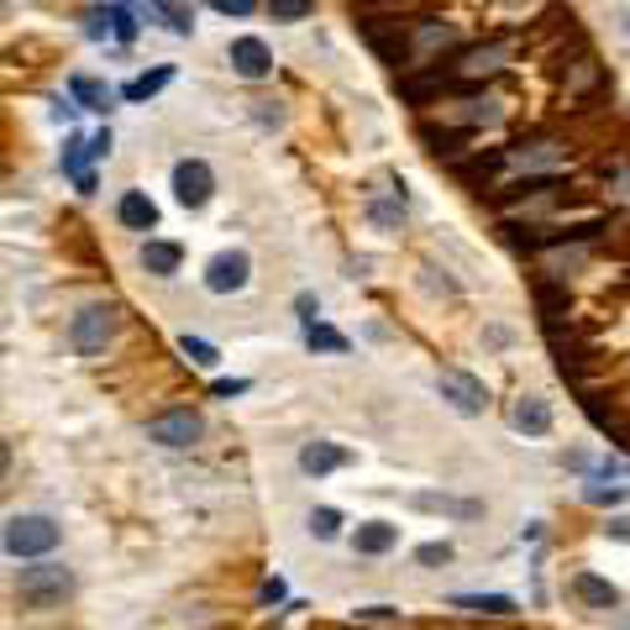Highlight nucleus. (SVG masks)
I'll use <instances>...</instances> for the list:
<instances>
[{
	"label": "nucleus",
	"instance_id": "39448f33",
	"mask_svg": "<svg viewBox=\"0 0 630 630\" xmlns=\"http://www.w3.org/2000/svg\"><path fill=\"white\" fill-rule=\"evenodd\" d=\"M436 390H442V399H447L457 416H483V410H489V390H483V379L462 373V368H442V373H436Z\"/></svg>",
	"mask_w": 630,
	"mask_h": 630
},
{
	"label": "nucleus",
	"instance_id": "7c9ffc66",
	"mask_svg": "<svg viewBox=\"0 0 630 630\" xmlns=\"http://www.w3.org/2000/svg\"><path fill=\"white\" fill-rule=\"evenodd\" d=\"M210 5H215L221 16H252V5H258V0H210Z\"/></svg>",
	"mask_w": 630,
	"mask_h": 630
},
{
	"label": "nucleus",
	"instance_id": "423d86ee",
	"mask_svg": "<svg viewBox=\"0 0 630 630\" xmlns=\"http://www.w3.org/2000/svg\"><path fill=\"white\" fill-rule=\"evenodd\" d=\"M215 195V174H210L206 158H180L174 163V200L184 210H200Z\"/></svg>",
	"mask_w": 630,
	"mask_h": 630
},
{
	"label": "nucleus",
	"instance_id": "9b49d317",
	"mask_svg": "<svg viewBox=\"0 0 630 630\" xmlns=\"http://www.w3.org/2000/svg\"><path fill=\"white\" fill-rule=\"evenodd\" d=\"M394 546H399V526H390V520H362L353 531V552L358 557H384Z\"/></svg>",
	"mask_w": 630,
	"mask_h": 630
},
{
	"label": "nucleus",
	"instance_id": "0eeeda50",
	"mask_svg": "<svg viewBox=\"0 0 630 630\" xmlns=\"http://www.w3.org/2000/svg\"><path fill=\"white\" fill-rule=\"evenodd\" d=\"M247 279H252V258H247L242 247L215 252V258L206 263V289L210 295H237V289H247Z\"/></svg>",
	"mask_w": 630,
	"mask_h": 630
},
{
	"label": "nucleus",
	"instance_id": "cd10ccee",
	"mask_svg": "<svg viewBox=\"0 0 630 630\" xmlns=\"http://www.w3.org/2000/svg\"><path fill=\"white\" fill-rule=\"evenodd\" d=\"M420 48H452L457 37H452V27H442V22H420Z\"/></svg>",
	"mask_w": 630,
	"mask_h": 630
},
{
	"label": "nucleus",
	"instance_id": "473e14b6",
	"mask_svg": "<svg viewBox=\"0 0 630 630\" xmlns=\"http://www.w3.org/2000/svg\"><path fill=\"white\" fill-rule=\"evenodd\" d=\"M295 310H300V321H305V326H316V316H321V305H316V295H300V300H295Z\"/></svg>",
	"mask_w": 630,
	"mask_h": 630
},
{
	"label": "nucleus",
	"instance_id": "7ed1b4c3",
	"mask_svg": "<svg viewBox=\"0 0 630 630\" xmlns=\"http://www.w3.org/2000/svg\"><path fill=\"white\" fill-rule=\"evenodd\" d=\"M111 336H116V310H111V305H85V310L69 321V347H74L79 358L106 353Z\"/></svg>",
	"mask_w": 630,
	"mask_h": 630
},
{
	"label": "nucleus",
	"instance_id": "4be33fe9",
	"mask_svg": "<svg viewBox=\"0 0 630 630\" xmlns=\"http://www.w3.org/2000/svg\"><path fill=\"white\" fill-rule=\"evenodd\" d=\"M536 305H541V316H546V326H557V316L568 310V289H557V284H546V279H541V284H536Z\"/></svg>",
	"mask_w": 630,
	"mask_h": 630
},
{
	"label": "nucleus",
	"instance_id": "dca6fc26",
	"mask_svg": "<svg viewBox=\"0 0 630 630\" xmlns=\"http://www.w3.org/2000/svg\"><path fill=\"white\" fill-rule=\"evenodd\" d=\"M69 95H74L85 111H111V100H116V90L100 85V79H90V74H74V79H69Z\"/></svg>",
	"mask_w": 630,
	"mask_h": 630
},
{
	"label": "nucleus",
	"instance_id": "e433bc0d",
	"mask_svg": "<svg viewBox=\"0 0 630 630\" xmlns=\"http://www.w3.org/2000/svg\"><path fill=\"white\" fill-rule=\"evenodd\" d=\"M604 536H615V541H630V520H626V515H620V520H609V526H604Z\"/></svg>",
	"mask_w": 630,
	"mask_h": 630
},
{
	"label": "nucleus",
	"instance_id": "1a4fd4ad",
	"mask_svg": "<svg viewBox=\"0 0 630 630\" xmlns=\"http://www.w3.org/2000/svg\"><path fill=\"white\" fill-rule=\"evenodd\" d=\"M85 32H90V37H116V42H132V37H137L132 5H95V11H85Z\"/></svg>",
	"mask_w": 630,
	"mask_h": 630
},
{
	"label": "nucleus",
	"instance_id": "b1692460",
	"mask_svg": "<svg viewBox=\"0 0 630 630\" xmlns=\"http://www.w3.org/2000/svg\"><path fill=\"white\" fill-rule=\"evenodd\" d=\"M310 536L336 541V536H342V515L331 510V505H316V510H310Z\"/></svg>",
	"mask_w": 630,
	"mask_h": 630
},
{
	"label": "nucleus",
	"instance_id": "aec40b11",
	"mask_svg": "<svg viewBox=\"0 0 630 630\" xmlns=\"http://www.w3.org/2000/svg\"><path fill=\"white\" fill-rule=\"evenodd\" d=\"M169 79H174V69H152V74H143V79L121 85V100H148V95H158Z\"/></svg>",
	"mask_w": 630,
	"mask_h": 630
},
{
	"label": "nucleus",
	"instance_id": "6ab92c4d",
	"mask_svg": "<svg viewBox=\"0 0 630 630\" xmlns=\"http://www.w3.org/2000/svg\"><path fill=\"white\" fill-rule=\"evenodd\" d=\"M143 5H148V11H158L169 32H180V37H189V32H195V16H189V5H180V0H143Z\"/></svg>",
	"mask_w": 630,
	"mask_h": 630
},
{
	"label": "nucleus",
	"instance_id": "c85d7f7f",
	"mask_svg": "<svg viewBox=\"0 0 630 630\" xmlns=\"http://www.w3.org/2000/svg\"><path fill=\"white\" fill-rule=\"evenodd\" d=\"M416 563L420 568H442V563H452V541H425L416 552Z\"/></svg>",
	"mask_w": 630,
	"mask_h": 630
},
{
	"label": "nucleus",
	"instance_id": "6e6552de",
	"mask_svg": "<svg viewBox=\"0 0 630 630\" xmlns=\"http://www.w3.org/2000/svg\"><path fill=\"white\" fill-rule=\"evenodd\" d=\"M226 63L237 69L242 79H269L273 74V53L263 37H237V42L226 48Z\"/></svg>",
	"mask_w": 630,
	"mask_h": 630
},
{
	"label": "nucleus",
	"instance_id": "c9c22d12",
	"mask_svg": "<svg viewBox=\"0 0 630 630\" xmlns=\"http://www.w3.org/2000/svg\"><path fill=\"white\" fill-rule=\"evenodd\" d=\"M90 152H95V158H106V152H111V126H106V132H95V137H90Z\"/></svg>",
	"mask_w": 630,
	"mask_h": 630
},
{
	"label": "nucleus",
	"instance_id": "ddd939ff",
	"mask_svg": "<svg viewBox=\"0 0 630 630\" xmlns=\"http://www.w3.org/2000/svg\"><path fill=\"white\" fill-rule=\"evenodd\" d=\"M116 221L121 226H132V232H152V226H158V206H152L143 189H126L121 206H116Z\"/></svg>",
	"mask_w": 630,
	"mask_h": 630
},
{
	"label": "nucleus",
	"instance_id": "2f4dec72",
	"mask_svg": "<svg viewBox=\"0 0 630 630\" xmlns=\"http://www.w3.org/2000/svg\"><path fill=\"white\" fill-rule=\"evenodd\" d=\"M252 116L263 121V126H279V121H284V111H279L273 100H252Z\"/></svg>",
	"mask_w": 630,
	"mask_h": 630
},
{
	"label": "nucleus",
	"instance_id": "4468645a",
	"mask_svg": "<svg viewBox=\"0 0 630 630\" xmlns=\"http://www.w3.org/2000/svg\"><path fill=\"white\" fill-rule=\"evenodd\" d=\"M184 263V247L180 242H143V269L152 279H169V273H180Z\"/></svg>",
	"mask_w": 630,
	"mask_h": 630
},
{
	"label": "nucleus",
	"instance_id": "ea45409f",
	"mask_svg": "<svg viewBox=\"0 0 630 630\" xmlns=\"http://www.w3.org/2000/svg\"><path fill=\"white\" fill-rule=\"evenodd\" d=\"M626 32H630V11H626Z\"/></svg>",
	"mask_w": 630,
	"mask_h": 630
},
{
	"label": "nucleus",
	"instance_id": "f03ea898",
	"mask_svg": "<svg viewBox=\"0 0 630 630\" xmlns=\"http://www.w3.org/2000/svg\"><path fill=\"white\" fill-rule=\"evenodd\" d=\"M59 520L53 515H11L5 520V552L16 557V563H27V557H48L53 546H59Z\"/></svg>",
	"mask_w": 630,
	"mask_h": 630
},
{
	"label": "nucleus",
	"instance_id": "c756f323",
	"mask_svg": "<svg viewBox=\"0 0 630 630\" xmlns=\"http://www.w3.org/2000/svg\"><path fill=\"white\" fill-rule=\"evenodd\" d=\"M368 215H373L379 226H399V221H405V200H373Z\"/></svg>",
	"mask_w": 630,
	"mask_h": 630
},
{
	"label": "nucleus",
	"instance_id": "5701e85b",
	"mask_svg": "<svg viewBox=\"0 0 630 630\" xmlns=\"http://www.w3.org/2000/svg\"><path fill=\"white\" fill-rule=\"evenodd\" d=\"M305 347L310 353H347V336L331 326H305Z\"/></svg>",
	"mask_w": 630,
	"mask_h": 630
},
{
	"label": "nucleus",
	"instance_id": "f3484780",
	"mask_svg": "<svg viewBox=\"0 0 630 630\" xmlns=\"http://www.w3.org/2000/svg\"><path fill=\"white\" fill-rule=\"evenodd\" d=\"M431 90H447V63H442V69H431V74H405V79H399V95H405V100H431Z\"/></svg>",
	"mask_w": 630,
	"mask_h": 630
},
{
	"label": "nucleus",
	"instance_id": "a878e982",
	"mask_svg": "<svg viewBox=\"0 0 630 630\" xmlns=\"http://www.w3.org/2000/svg\"><path fill=\"white\" fill-rule=\"evenodd\" d=\"M273 22H305L310 11H316V0H269Z\"/></svg>",
	"mask_w": 630,
	"mask_h": 630
},
{
	"label": "nucleus",
	"instance_id": "393cba45",
	"mask_svg": "<svg viewBox=\"0 0 630 630\" xmlns=\"http://www.w3.org/2000/svg\"><path fill=\"white\" fill-rule=\"evenodd\" d=\"M180 353L189 362H200V368H215V362H221V353H215L210 342H200V336H180Z\"/></svg>",
	"mask_w": 630,
	"mask_h": 630
},
{
	"label": "nucleus",
	"instance_id": "f257e3e1",
	"mask_svg": "<svg viewBox=\"0 0 630 630\" xmlns=\"http://www.w3.org/2000/svg\"><path fill=\"white\" fill-rule=\"evenodd\" d=\"M69 594H74V572L63 563H37V568H22V578H16V600L27 609H59Z\"/></svg>",
	"mask_w": 630,
	"mask_h": 630
},
{
	"label": "nucleus",
	"instance_id": "72a5a7b5",
	"mask_svg": "<svg viewBox=\"0 0 630 630\" xmlns=\"http://www.w3.org/2000/svg\"><path fill=\"white\" fill-rule=\"evenodd\" d=\"M247 390H252L247 379H221V384H215V399H232V394H247Z\"/></svg>",
	"mask_w": 630,
	"mask_h": 630
},
{
	"label": "nucleus",
	"instance_id": "412c9836",
	"mask_svg": "<svg viewBox=\"0 0 630 630\" xmlns=\"http://www.w3.org/2000/svg\"><path fill=\"white\" fill-rule=\"evenodd\" d=\"M85 158H95L90 152V137H69V143H63V174H69V180H79V174H90V169H85Z\"/></svg>",
	"mask_w": 630,
	"mask_h": 630
},
{
	"label": "nucleus",
	"instance_id": "4c0bfd02",
	"mask_svg": "<svg viewBox=\"0 0 630 630\" xmlns=\"http://www.w3.org/2000/svg\"><path fill=\"white\" fill-rule=\"evenodd\" d=\"M284 600V583H279V578H269V583H263V604H279Z\"/></svg>",
	"mask_w": 630,
	"mask_h": 630
},
{
	"label": "nucleus",
	"instance_id": "a211bd4d",
	"mask_svg": "<svg viewBox=\"0 0 630 630\" xmlns=\"http://www.w3.org/2000/svg\"><path fill=\"white\" fill-rule=\"evenodd\" d=\"M452 609H473V615H515L510 594H457Z\"/></svg>",
	"mask_w": 630,
	"mask_h": 630
},
{
	"label": "nucleus",
	"instance_id": "9d476101",
	"mask_svg": "<svg viewBox=\"0 0 630 630\" xmlns=\"http://www.w3.org/2000/svg\"><path fill=\"white\" fill-rule=\"evenodd\" d=\"M510 425L526 431V436H546V431H552V405H546L541 394H520L510 405Z\"/></svg>",
	"mask_w": 630,
	"mask_h": 630
},
{
	"label": "nucleus",
	"instance_id": "20e7f679",
	"mask_svg": "<svg viewBox=\"0 0 630 630\" xmlns=\"http://www.w3.org/2000/svg\"><path fill=\"white\" fill-rule=\"evenodd\" d=\"M200 436H206V420H200V410H189V405L163 410V416L148 420V442H158V447H195Z\"/></svg>",
	"mask_w": 630,
	"mask_h": 630
},
{
	"label": "nucleus",
	"instance_id": "2eb2a0df",
	"mask_svg": "<svg viewBox=\"0 0 630 630\" xmlns=\"http://www.w3.org/2000/svg\"><path fill=\"white\" fill-rule=\"evenodd\" d=\"M572 594L583 604H594V609H615V604H620V589L594 578V572H578V578H572Z\"/></svg>",
	"mask_w": 630,
	"mask_h": 630
},
{
	"label": "nucleus",
	"instance_id": "f704fd0d",
	"mask_svg": "<svg viewBox=\"0 0 630 630\" xmlns=\"http://www.w3.org/2000/svg\"><path fill=\"white\" fill-rule=\"evenodd\" d=\"M358 620H399V609H390V604H368V609H358Z\"/></svg>",
	"mask_w": 630,
	"mask_h": 630
},
{
	"label": "nucleus",
	"instance_id": "58836bf2",
	"mask_svg": "<svg viewBox=\"0 0 630 630\" xmlns=\"http://www.w3.org/2000/svg\"><path fill=\"white\" fill-rule=\"evenodd\" d=\"M505 5H526V0H505Z\"/></svg>",
	"mask_w": 630,
	"mask_h": 630
},
{
	"label": "nucleus",
	"instance_id": "f8f14e48",
	"mask_svg": "<svg viewBox=\"0 0 630 630\" xmlns=\"http://www.w3.org/2000/svg\"><path fill=\"white\" fill-rule=\"evenodd\" d=\"M353 457L342 447H331V442H305L300 447V468L310 473V479H326V473H336V468H347Z\"/></svg>",
	"mask_w": 630,
	"mask_h": 630
},
{
	"label": "nucleus",
	"instance_id": "bb28decb",
	"mask_svg": "<svg viewBox=\"0 0 630 630\" xmlns=\"http://www.w3.org/2000/svg\"><path fill=\"white\" fill-rule=\"evenodd\" d=\"M583 499H589V505H620V499H626V489H620V483L594 479L589 489H583Z\"/></svg>",
	"mask_w": 630,
	"mask_h": 630
}]
</instances>
